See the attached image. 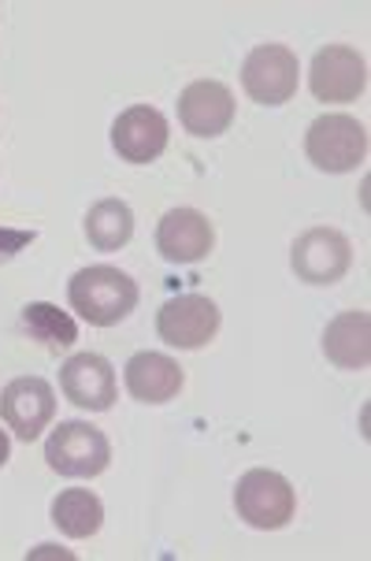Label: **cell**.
<instances>
[{
	"label": "cell",
	"instance_id": "cell-1",
	"mask_svg": "<svg viewBox=\"0 0 371 561\" xmlns=\"http://www.w3.org/2000/svg\"><path fill=\"white\" fill-rule=\"evenodd\" d=\"M68 301L82 320L93 328H112V323L127 320L138 306V283L127 272L112 268V264H93L71 275Z\"/></svg>",
	"mask_w": 371,
	"mask_h": 561
},
{
	"label": "cell",
	"instance_id": "cell-2",
	"mask_svg": "<svg viewBox=\"0 0 371 561\" xmlns=\"http://www.w3.org/2000/svg\"><path fill=\"white\" fill-rule=\"evenodd\" d=\"M234 510L256 531L287 528L298 513V491L287 477L271 469H250L234 488Z\"/></svg>",
	"mask_w": 371,
	"mask_h": 561
},
{
	"label": "cell",
	"instance_id": "cell-3",
	"mask_svg": "<svg viewBox=\"0 0 371 561\" xmlns=\"http://www.w3.org/2000/svg\"><path fill=\"white\" fill-rule=\"evenodd\" d=\"M45 461H49L53 472L68 480H93L108 469L112 446L101 427L85 421H60V427L45 443Z\"/></svg>",
	"mask_w": 371,
	"mask_h": 561
},
{
	"label": "cell",
	"instance_id": "cell-4",
	"mask_svg": "<svg viewBox=\"0 0 371 561\" xmlns=\"http://www.w3.org/2000/svg\"><path fill=\"white\" fill-rule=\"evenodd\" d=\"M304 153L320 171L341 175L364 164L368 157V130L346 112H327V116L312 119L309 135H304Z\"/></svg>",
	"mask_w": 371,
	"mask_h": 561
},
{
	"label": "cell",
	"instance_id": "cell-5",
	"mask_svg": "<svg viewBox=\"0 0 371 561\" xmlns=\"http://www.w3.org/2000/svg\"><path fill=\"white\" fill-rule=\"evenodd\" d=\"M301 64L287 45H256L242 64V85L256 104H287L298 93Z\"/></svg>",
	"mask_w": 371,
	"mask_h": 561
},
{
	"label": "cell",
	"instance_id": "cell-6",
	"mask_svg": "<svg viewBox=\"0 0 371 561\" xmlns=\"http://www.w3.org/2000/svg\"><path fill=\"white\" fill-rule=\"evenodd\" d=\"M290 264L298 272L301 283H312V287H331L353 264V245L335 227H312L304 231L290 250Z\"/></svg>",
	"mask_w": 371,
	"mask_h": 561
},
{
	"label": "cell",
	"instance_id": "cell-7",
	"mask_svg": "<svg viewBox=\"0 0 371 561\" xmlns=\"http://www.w3.org/2000/svg\"><path fill=\"white\" fill-rule=\"evenodd\" d=\"M368 85V64L353 45H327L312 56L309 68V90L323 104H349L364 93Z\"/></svg>",
	"mask_w": 371,
	"mask_h": 561
},
{
	"label": "cell",
	"instance_id": "cell-8",
	"mask_svg": "<svg viewBox=\"0 0 371 561\" xmlns=\"http://www.w3.org/2000/svg\"><path fill=\"white\" fill-rule=\"evenodd\" d=\"M156 331L175 350H201L220 331V306L205 294H178L160 306Z\"/></svg>",
	"mask_w": 371,
	"mask_h": 561
},
{
	"label": "cell",
	"instance_id": "cell-9",
	"mask_svg": "<svg viewBox=\"0 0 371 561\" xmlns=\"http://www.w3.org/2000/svg\"><path fill=\"white\" fill-rule=\"evenodd\" d=\"M56 416V394L42 376H19L0 391V421L23 443H34Z\"/></svg>",
	"mask_w": 371,
	"mask_h": 561
},
{
	"label": "cell",
	"instance_id": "cell-10",
	"mask_svg": "<svg viewBox=\"0 0 371 561\" xmlns=\"http://www.w3.org/2000/svg\"><path fill=\"white\" fill-rule=\"evenodd\" d=\"M60 391L71 405L90 413H108L119 398L116 368L101 354H74L60 365Z\"/></svg>",
	"mask_w": 371,
	"mask_h": 561
},
{
	"label": "cell",
	"instance_id": "cell-11",
	"mask_svg": "<svg viewBox=\"0 0 371 561\" xmlns=\"http://www.w3.org/2000/svg\"><path fill=\"white\" fill-rule=\"evenodd\" d=\"M234 93L223 82L201 79L178 93V123L194 138H220L234 123Z\"/></svg>",
	"mask_w": 371,
	"mask_h": 561
},
{
	"label": "cell",
	"instance_id": "cell-12",
	"mask_svg": "<svg viewBox=\"0 0 371 561\" xmlns=\"http://www.w3.org/2000/svg\"><path fill=\"white\" fill-rule=\"evenodd\" d=\"M216 231L197 208H171L156 227V250L167 264H197L212 253Z\"/></svg>",
	"mask_w": 371,
	"mask_h": 561
},
{
	"label": "cell",
	"instance_id": "cell-13",
	"mask_svg": "<svg viewBox=\"0 0 371 561\" xmlns=\"http://www.w3.org/2000/svg\"><path fill=\"white\" fill-rule=\"evenodd\" d=\"M112 146L127 164H152L167 149V119L149 104H135L112 123Z\"/></svg>",
	"mask_w": 371,
	"mask_h": 561
},
{
	"label": "cell",
	"instance_id": "cell-14",
	"mask_svg": "<svg viewBox=\"0 0 371 561\" xmlns=\"http://www.w3.org/2000/svg\"><path fill=\"white\" fill-rule=\"evenodd\" d=\"M123 373H127V391L135 394L138 402L164 405L183 391V368H178V360H171L167 354H156V350L135 354Z\"/></svg>",
	"mask_w": 371,
	"mask_h": 561
},
{
	"label": "cell",
	"instance_id": "cell-15",
	"mask_svg": "<svg viewBox=\"0 0 371 561\" xmlns=\"http://www.w3.org/2000/svg\"><path fill=\"white\" fill-rule=\"evenodd\" d=\"M323 354L331 365L346 368V373H360L371 360V317L364 309L338 312L323 331Z\"/></svg>",
	"mask_w": 371,
	"mask_h": 561
},
{
	"label": "cell",
	"instance_id": "cell-16",
	"mask_svg": "<svg viewBox=\"0 0 371 561\" xmlns=\"http://www.w3.org/2000/svg\"><path fill=\"white\" fill-rule=\"evenodd\" d=\"M53 525L68 539H90L97 536L104 525V506L93 491L68 488L53 499Z\"/></svg>",
	"mask_w": 371,
	"mask_h": 561
},
{
	"label": "cell",
	"instance_id": "cell-17",
	"mask_svg": "<svg viewBox=\"0 0 371 561\" xmlns=\"http://www.w3.org/2000/svg\"><path fill=\"white\" fill-rule=\"evenodd\" d=\"M85 239L101 253L123 250V245L135 239V213H130V205L116 202V197L93 205L90 213H85Z\"/></svg>",
	"mask_w": 371,
	"mask_h": 561
},
{
	"label": "cell",
	"instance_id": "cell-18",
	"mask_svg": "<svg viewBox=\"0 0 371 561\" xmlns=\"http://www.w3.org/2000/svg\"><path fill=\"white\" fill-rule=\"evenodd\" d=\"M23 323H26V331H31L37 342H45L49 350H63V346H71V342H79L74 320L68 312L49 306V301H31V306L23 309Z\"/></svg>",
	"mask_w": 371,
	"mask_h": 561
},
{
	"label": "cell",
	"instance_id": "cell-19",
	"mask_svg": "<svg viewBox=\"0 0 371 561\" xmlns=\"http://www.w3.org/2000/svg\"><path fill=\"white\" fill-rule=\"evenodd\" d=\"M26 242H34V231H12V234L0 231V256H12V253H19Z\"/></svg>",
	"mask_w": 371,
	"mask_h": 561
},
{
	"label": "cell",
	"instance_id": "cell-20",
	"mask_svg": "<svg viewBox=\"0 0 371 561\" xmlns=\"http://www.w3.org/2000/svg\"><path fill=\"white\" fill-rule=\"evenodd\" d=\"M8 454H12V443H8V432H0V469H4Z\"/></svg>",
	"mask_w": 371,
	"mask_h": 561
}]
</instances>
